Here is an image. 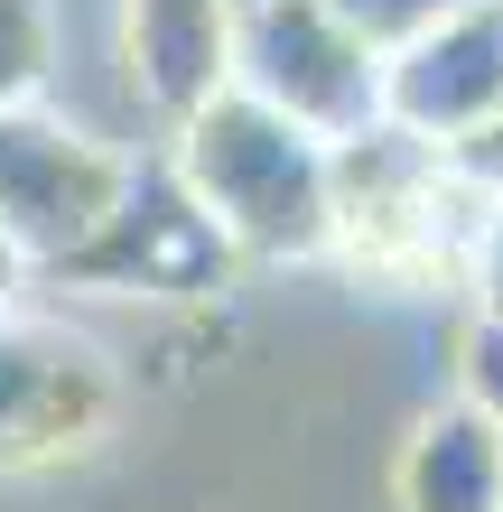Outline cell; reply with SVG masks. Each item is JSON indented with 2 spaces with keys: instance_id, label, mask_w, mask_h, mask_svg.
I'll list each match as a JSON object with an SVG mask.
<instances>
[{
  "instance_id": "1",
  "label": "cell",
  "mask_w": 503,
  "mask_h": 512,
  "mask_svg": "<svg viewBox=\"0 0 503 512\" xmlns=\"http://www.w3.org/2000/svg\"><path fill=\"white\" fill-rule=\"evenodd\" d=\"M168 177L196 196V215L233 243V261H308L336 233V187H327V140L261 112L252 94L196 103L177 122Z\"/></svg>"
},
{
  "instance_id": "2",
  "label": "cell",
  "mask_w": 503,
  "mask_h": 512,
  "mask_svg": "<svg viewBox=\"0 0 503 512\" xmlns=\"http://www.w3.org/2000/svg\"><path fill=\"white\" fill-rule=\"evenodd\" d=\"M233 94H252L261 112L299 122L308 140H364L382 131V56L327 19V0H261L233 19Z\"/></svg>"
},
{
  "instance_id": "3",
  "label": "cell",
  "mask_w": 503,
  "mask_h": 512,
  "mask_svg": "<svg viewBox=\"0 0 503 512\" xmlns=\"http://www.w3.org/2000/svg\"><path fill=\"white\" fill-rule=\"evenodd\" d=\"M122 187H131V159L94 149L66 122H38L28 103L0 112V261L66 270L122 205Z\"/></svg>"
},
{
  "instance_id": "4",
  "label": "cell",
  "mask_w": 503,
  "mask_h": 512,
  "mask_svg": "<svg viewBox=\"0 0 503 512\" xmlns=\"http://www.w3.org/2000/svg\"><path fill=\"white\" fill-rule=\"evenodd\" d=\"M503 122V0L438 19L429 38L392 47L382 66V131L420 140V149H457Z\"/></svg>"
},
{
  "instance_id": "5",
  "label": "cell",
  "mask_w": 503,
  "mask_h": 512,
  "mask_svg": "<svg viewBox=\"0 0 503 512\" xmlns=\"http://www.w3.org/2000/svg\"><path fill=\"white\" fill-rule=\"evenodd\" d=\"M75 280H112V289H159V298H205L233 280V243L196 215V196L168 168H131L122 205L103 215V233L84 243Z\"/></svg>"
},
{
  "instance_id": "6",
  "label": "cell",
  "mask_w": 503,
  "mask_h": 512,
  "mask_svg": "<svg viewBox=\"0 0 503 512\" xmlns=\"http://www.w3.org/2000/svg\"><path fill=\"white\" fill-rule=\"evenodd\" d=\"M94 419H103L94 364H84L75 345L38 336V326H10V317H0V466L56 457V447H75Z\"/></svg>"
},
{
  "instance_id": "7",
  "label": "cell",
  "mask_w": 503,
  "mask_h": 512,
  "mask_svg": "<svg viewBox=\"0 0 503 512\" xmlns=\"http://www.w3.org/2000/svg\"><path fill=\"white\" fill-rule=\"evenodd\" d=\"M131 75L168 122H187L233 75V10L224 0H131Z\"/></svg>"
},
{
  "instance_id": "8",
  "label": "cell",
  "mask_w": 503,
  "mask_h": 512,
  "mask_svg": "<svg viewBox=\"0 0 503 512\" xmlns=\"http://www.w3.org/2000/svg\"><path fill=\"white\" fill-rule=\"evenodd\" d=\"M401 503L410 512H503V429L466 401L420 419V438L401 457Z\"/></svg>"
},
{
  "instance_id": "9",
  "label": "cell",
  "mask_w": 503,
  "mask_h": 512,
  "mask_svg": "<svg viewBox=\"0 0 503 512\" xmlns=\"http://www.w3.org/2000/svg\"><path fill=\"white\" fill-rule=\"evenodd\" d=\"M56 66V10L47 0H0V112H19Z\"/></svg>"
},
{
  "instance_id": "10",
  "label": "cell",
  "mask_w": 503,
  "mask_h": 512,
  "mask_svg": "<svg viewBox=\"0 0 503 512\" xmlns=\"http://www.w3.org/2000/svg\"><path fill=\"white\" fill-rule=\"evenodd\" d=\"M457 10H476V0H327V19L354 28L373 56L382 47H410V38H429L438 19H457Z\"/></svg>"
},
{
  "instance_id": "11",
  "label": "cell",
  "mask_w": 503,
  "mask_h": 512,
  "mask_svg": "<svg viewBox=\"0 0 503 512\" xmlns=\"http://www.w3.org/2000/svg\"><path fill=\"white\" fill-rule=\"evenodd\" d=\"M466 410L503 419V326H476V336H466Z\"/></svg>"
},
{
  "instance_id": "12",
  "label": "cell",
  "mask_w": 503,
  "mask_h": 512,
  "mask_svg": "<svg viewBox=\"0 0 503 512\" xmlns=\"http://www.w3.org/2000/svg\"><path fill=\"white\" fill-rule=\"evenodd\" d=\"M476 289H485V326H503V205H494V224L476 233Z\"/></svg>"
},
{
  "instance_id": "13",
  "label": "cell",
  "mask_w": 503,
  "mask_h": 512,
  "mask_svg": "<svg viewBox=\"0 0 503 512\" xmlns=\"http://www.w3.org/2000/svg\"><path fill=\"white\" fill-rule=\"evenodd\" d=\"M224 10H233V19H243V10H261V0H224Z\"/></svg>"
},
{
  "instance_id": "14",
  "label": "cell",
  "mask_w": 503,
  "mask_h": 512,
  "mask_svg": "<svg viewBox=\"0 0 503 512\" xmlns=\"http://www.w3.org/2000/svg\"><path fill=\"white\" fill-rule=\"evenodd\" d=\"M494 429H503V419H494Z\"/></svg>"
}]
</instances>
